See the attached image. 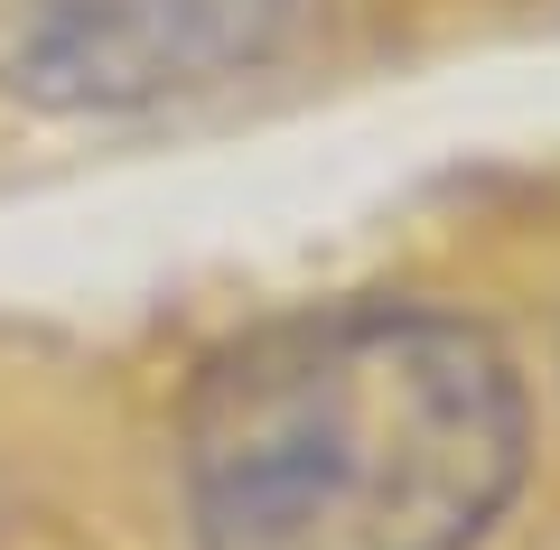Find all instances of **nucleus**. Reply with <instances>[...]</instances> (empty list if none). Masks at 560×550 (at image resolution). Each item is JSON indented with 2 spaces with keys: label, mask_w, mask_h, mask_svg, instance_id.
I'll return each mask as SVG.
<instances>
[{
  "label": "nucleus",
  "mask_w": 560,
  "mask_h": 550,
  "mask_svg": "<svg viewBox=\"0 0 560 550\" xmlns=\"http://www.w3.org/2000/svg\"><path fill=\"white\" fill-rule=\"evenodd\" d=\"M533 467L514 354L448 308L346 299L234 336L178 420L197 550H477Z\"/></svg>",
  "instance_id": "nucleus-1"
},
{
  "label": "nucleus",
  "mask_w": 560,
  "mask_h": 550,
  "mask_svg": "<svg viewBox=\"0 0 560 550\" xmlns=\"http://www.w3.org/2000/svg\"><path fill=\"white\" fill-rule=\"evenodd\" d=\"M308 0H0V84L38 113H140L253 75Z\"/></svg>",
  "instance_id": "nucleus-2"
}]
</instances>
